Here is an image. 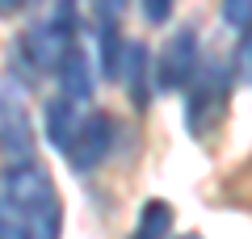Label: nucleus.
Returning a JSON list of instances; mask_svg holds the SVG:
<instances>
[{
    "instance_id": "1",
    "label": "nucleus",
    "mask_w": 252,
    "mask_h": 239,
    "mask_svg": "<svg viewBox=\"0 0 252 239\" xmlns=\"http://www.w3.org/2000/svg\"><path fill=\"white\" fill-rule=\"evenodd\" d=\"M227 89H231V80H227L223 63H206L202 71H193V80H189V101H185V126L198 139H206L223 122Z\"/></svg>"
},
{
    "instance_id": "2",
    "label": "nucleus",
    "mask_w": 252,
    "mask_h": 239,
    "mask_svg": "<svg viewBox=\"0 0 252 239\" xmlns=\"http://www.w3.org/2000/svg\"><path fill=\"white\" fill-rule=\"evenodd\" d=\"M4 202H9V210L21 218V214L55 202V185L34 159H21V164H9V172H4Z\"/></svg>"
},
{
    "instance_id": "3",
    "label": "nucleus",
    "mask_w": 252,
    "mask_h": 239,
    "mask_svg": "<svg viewBox=\"0 0 252 239\" xmlns=\"http://www.w3.org/2000/svg\"><path fill=\"white\" fill-rule=\"evenodd\" d=\"M109 147H114V118L109 114H84L80 126H76L72 147L63 151V155L72 159L76 172H93L109 155Z\"/></svg>"
},
{
    "instance_id": "4",
    "label": "nucleus",
    "mask_w": 252,
    "mask_h": 239,
    "mask_svg": "<svg viewBox=\"0 0 252 239\" xmlns=\"http://www.w3.org/2000/svg\"><path fill=\"white\" fill-rule=\"evenodd\" d=\"M198 71V34L193 30H177L168 38V46L160 51V63H156V80L160 89H185Z\"/></svg>"
},
{
    "instance_id": "5",
    "label": "nucleus",
    "mask_w": 252,
    "mask_h": 239,
    "mask_svg": "<svg viewBox=\"0 0 252 239\" xmlns=\"http://www.w3.org/2000/svg\"><path fill=\"white\" fill-rule=\"evenodd\" d=\"M55 76H59V89H63L59 97H67V101H89L93 97V67H89L80 46H72V51L63 55Z\"/></svg>"
},
{
    "instance_id": "6",
    "label": "nucleus",
    "mask_w": 252,
    "mask_h": 239,
    "mask_svg": "<svg viewBox=\"0 0 252 239\" xmlns=\"http://www.w3.org/2000/svg\"><path fill=\"white\" fill-rule=\"evenodd\" d=\"M80 109H76V101H67V97H55L51 105H46V139L55 143L59 151H67L72 147V139H76V126H80Z\"/></svg>"
},
{
    "instance_id": "7",
    "label": "nucleus",
    "mask_w": 252,
    "mask_h": 239,
    "mask_svg": "<svg viewBox=\"0 0 252 239\" xmlns=\"http://www.w3.org/2000/svg\"><path fill=\"white\" fill-rule=\"evenodd\" d=\"M118 80L126 84L130 101H135L139 109H147V80H152V71H147V51H143L139 42H126V55H122V71H118Z\"/></svg>"
},
{
    "instance_id": "8",
    "label": "nucleus",
    "mask_w": 252,
    "mask_h": 239,
    "mask_svg": "<svg viewBox=\"0 0 252 239\" xmlns=\"http://www.w3.org/2000/svg\"><path fill=\"white\" fill-rule=\"evenodd\" d=\"M168 235H172V206L160 202V197L143 202L139 222H135V231H130V239H168Z\"/></svg>"
},
{
    "instance_id": "9",
    "label": "nucleus",
    "mask_w": 252,
    "mask_h": 239,
    "mask_svg": "<svg viewBox=\"0 0 252 239\" xmlns=\"http://www.w3.org/2000/svg\"><path fill=\"white\" fill-rule=\"evenodd\" d=\"M59 197L46 206H38V210L21 214V239H59Z\"/></svg>"
},
{
    "instance_id": "10",
    "label": "nucleus",
    "mask_w": 252,
    "mask_h": 239,
    "mask_svg": "<svg viewBox=\"0 0 252 239\" xmlns=\"http://www.w3.org/2000/svg\"><path fill=\"white\" fill-rule=\"evenodd\" d=\"M122 55H126V42L118 34V21H101V71L109 80H118V71H122Z\"/></svg>"
},
{
    "instance_id": "11",
    "label": "nucleus",
    "mask_w": 252,
    "mask_h": 239,
    "mask_svg": "<svg viewBox=\"0 0 252 239\" xmlns=\"http://www.w3.org/2000/svg\"><path fill=\"white\" fill-rule=\"evenodd\" d=\"M219 13L231 30H248L252 26V0H219Z\"/></svg>"
},
{
    "instance_id": "12",
    "label": "nucleus",
    "mask_w": 252,
    "mask_h": 239,
    "mask_svg": "<svg viewBox=\"0 0 252 239\" xmlns=\"http://www.w3.org/2000/svg\"><path fill=\"white\" fill-rule=\"evenodd\" d=\"M235 76H240L244 84H252V26L244 30V38H240V51H235Z\"/></svg>"
},
{
    "instance_id": "13",
    "label": "nucleus",
    "mask_w": 252,
    "mask_h": 239,
    "mask_svg": "<svg viewBox=\"0 0 252 239\" xmlns=\"http://www.w3.org/2000/svg\"><path fill=\"white\" fill-rule=\"evenodd\" d=\"M139 4H143L147 26H164V21L172 17V9H177V0H139Z\"/></svg>"
},
{
    "instance_id": "14",
    "label": "nucleus",
    "mask_w": 252,
    "mask_h": 239,
    "mask_svg": "<svg viewBox=\"0 0 252 239\" xmlns=\"http://www.w3.org/2000/svg\"><path fill=\"white\" fill-rule=\"evenodd\" d=\"M93 9H97V17H101V21H122L126 0H93Z\"/></svg>"
},
{
    "instance_id": "15",
    "label": "nucleus",
    "mask_w": 252,
    "mask_h": 239,
    "mask_svg": "<svg viewBox=\"0 0 252 239\" xmlns=\"http://www.w3.org/2000/svg\"><path fill=\"white\" fill-rule=\"evenodd\" d=\"M21 9V0H0V17H13Z\"/></svg>"
},
{
    "instance_id": "16",
    "label": "nucleus",
    "mask_w": 252,
    "mask_h": 239,
    "mask_svg": "<svg viewBox=\"0 0 252 239\" xmlns=\"http://www.w3.org/2000/svg\"><path fill=\"white\" fill-rule=\"evenodd\" d=\"M0 239H4V210H0Z\"/></svg>"
},
{
    "instance_id": "17",
    "label": "nucleus",
    "mask_w": 252,
    "mask_h": 239,
    "mask_svg": "<svg viewBox=\"0 0 252 239\" xmlns=\"http://www.w3.org/2000/svg\"><path fill=\"white\" fill-rule=\"evenodd\" d=\"M185 239H202V235H185Z\"/></svg>"
}]
</instances>
